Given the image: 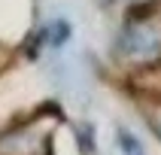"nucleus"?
Segmentation results:
<instances>
[{
	"label": "nucleus",
	"instance_id": "obj_1",
	"mask_svg": "<svg viewBox=\"0 0 161 155\" xmlns=\"http://www.w3.org/2000/svg\"><path fill=\"white\" fill-rule=\"evenodd\" d=\"M119 143L125 146V155H143L140 143H137V140H134L131 134H128V131H119Z\"/></svg>",
	"mask_w": 161,
	"mask_h": 155
}]
</instances>
